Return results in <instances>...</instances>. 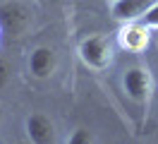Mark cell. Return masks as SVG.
I'll return each instance as SVG.
<instances>
[{"mask_svg":"<svg viewBox=\"0 0 158 144\" xmlns=\"http://www.w3.org/2000/svg\"><path fill=\"white\" fill-rule=\"evenodd\" d=\"M79 58L86 67H94V70H103V67L110 63L113 58V50H110V41L106 36H89L79 43Z\"/></svg>","mask_w":158,"mask_h":144,"instance_id":"6da1fadb","label":"cell"},{"mask_svg":"<svg viewBox=\"0 0 158 144\" xmlns=\"http://www.w3.org/2000/svg\"><path fill=\"white\" fill-rule=\"evenodd\" d=\"M24 127H27V137L36 144H48L55 139V125H53V120L48 115H43V113H31L27 118Z\"/></svg>","mask_w":158,"mask_h":144,"instance_id":"52a82bcc","label":"cell"},{"mask_svg":"<svg viewBox=\"0 0 158 144\" xmlns=\"http://www.w3.org/2000/svg\"><path fill=\"white\" fill-rule=\"evenodd\" d=\"M148 36H151V34H148V27L141 19H137V22H127L125 27L120 29L118 41L125 50L139 53V50H144V48L148 46Z\"/></svg>","mask_w":158,"mask_h":144,"instance_id":"277c9868","label":"cell"},{"mask_svg":"<svg viewBox=\"0 0 158 144\" xmlns=\"http://www.w3.org/2000/svg\"><path fill=\"white\" fill-rule=\"evenodd\" d=\"M55 65H58V60H55V50L48 46H39L31 50L29 55V72L36 79H48L53 72H55Z\"/></svg>","mask_w":158,"mask_h":144,"instance_id":"8992f818","label":"cell"},{"mask_svg":"<svg viewBox=\"0 0 158 144\" xmlns=\"http://www.w3.org/2000/svg\"><path fill=\"white\" fill-rule=\"evenodd\" d=\"M89 142H94V134H91L89 130H84V127H77V130L67 137V144H89Z\"/></svg>","mask_w":158,"mask_h":144,"instance_id":"ba28073f","label":"cell"},{"mask_svg":"<svg viewBox=\"0 0 158 144\" xmlns=\"http://www.w3.org/2000/svg\"><path fill=\"white\" fill-rule=\"evenodd\" d=\"M141 22H144L148 29H158V0L146 10V15L141 17Z\"/></svg>","mask_w":158,"mask_h":144,"instance_id":"9c48e42d","label":"cell"},{"mask_svg":"<svg viewBox=\"0 0 158 144\" xmlns=\"http://www.w3.org/2000/svg\"><path fill=\"white\" fill-rule=\"evenodd\" d=\"M0 36H2V27H0Z\"/></svg>","mask_w":158,"mask_h":144,"instance_id":"4fadbf2b","label":"cell"},{"mask_svg":"<svg viewBox=\"0 0 158 144\" xmlns=\"http://www.w3.org/2000/svg\"><path fill=\"white\" fill-rule=\"evenodd\" d=\"M0 120H2V111H0Z\"/></svg>","mask_w":158,"mask_h":144,"instance_id":"8fae6325","label":"cell"},{"mask_svg":"<svg viewBox=\"0 0 158 144\" xmlns=\"http://www.w3.org/2000/svg\"><path fill=\"white\" fill-rule=\"evenodd\" d=\"M50 2H60V0H50Z\"/></svg>","mask_w":158,"mask_h":144,"instance_id":"7c38bea8","label":"cell"},{"mask_svg":"<svg viewBox=\"0 0 158 144\" xmlns=\"http://www.w3.org/2000/svg\"><path fill=\"white\" fill-rule=\"evenodd\" d=\"M10 63L5 60V58H0V91L5 89V86L10 84Z\"/></svg>","mask_w":158,"mask_h":144,"instance_id":"30bf717a","label":"cell"},{"mask_svg":"<svg viewBox=\"0 0 158 144\" xmlns=\"http://www.w3.org/2000/svg\"><path fill=\"white\" fill-rule=\"evenodd\" d=\"M29 24H31V15L22 2H2L0 5V27H2V34L22 36L29 29Z\"/></svg>","mask_w":158,"mask_h":144,"instance_id":"7a4b0ae2","label":"cell"},{"mask_svg":"<svg viewBox=\"0 0 158 144\" xmlns=\"http://www.w3.org/2000/svg\"><path fill=\"white\" fill-rule=\"evenodd\" d=\"M122 86L129 98H134L137 103H144L151 94V75L144 67H129L122 77Z\"/></svg>","mask_w":158,"mask_h":144,"instance_id":"3957f363","label":"cell"},{"mask_svg":"<svg viewBox=\"0 0 158 144\" xmlns=\"http://www.w3.org/2000/svg\"><path fill=\"white\" fill-rule=\"evenodd\" d=\"M156 0H113L110 2V15L122 22V24H127V22H137L146 15V10L153 5Z\"/></svg>","mask_w":158,"mask_h":144,"instance_id":"5b68a950","label":"cell"}]
</instances>
